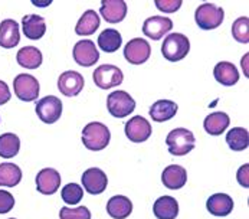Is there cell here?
Returning <instances> with one entry per match:
<instances>
[{
	"label": "cell",
	"instance_id": "cell-1",
	"mask_svg": "<svg viewBox=\"0 0 249 219\" xmlns=\"http://www.w3.org/2000/svg\"><path fill=\"white\" fill-rule=\"evenodd\" d=\"M109 139L111 133L108 127L98 121L87 124L82 130V143L91 151L104 150L109 145Z\"/></svg>",
	"mask_w": 249,
	"mask_h": 219
},
{
	"label": "cell",
	"instance_id": "cell-17",
	"mask_svg": "<svg viewBox=\"0 0 249 219\" xmlns=\"http://www.w3.org/2000/svg\"><path fill=\"white\" fill-rule=\"evenodd\" d=\"M161 181L163 184L167 187V189H172V190H178L181 189L186 181H187V172L183 166L180 164H170L167 166L164 170H163V175H161Z\"/></svg>",
	"mask_w": 249,
	"mask_h": 219
},
{
	"label": "cell",
	"instance_id": "cell-21",
	"mask_svg": "<svg viewBox=\"0 0 249 219\" xmlns=\"http://www.w3.org/2000/svg\"><path fill=\"white\" fill-rule=\"evenodd\" d=\"M153 212L157 219H176L178 215V203L173 196H161L154 202Z\"/></svg>",
	"mask_w": 249,
	"mask_h": 219
},
{
	"label": "cell",
	"instance_id": "cell-4",
	"mask_svg": "<svg viewBox=\"0 0 249 219\" xmlns=\"http://www.w3.org/2000/svg\"><path fill=\"white\" fill-rule=\"evenodd\" d=\"M166 145L169 147L170 154L184 156L195 148L196 139L193 133L187 128H175L169 133L166 139Z\"/></svg>",
	"mask_w": 249,
	"mask_h": 219
},
{
	"label": "cell",
	"instance_id": "cell-14",
	"mask_svg": "<svg viewBox=\"0 0 249 219\" xmlns=\"http://www.w3.org/2000/svg\"><path fill=\"white\" fill-rule=\"evenodd\" d=\"M61 184V175L58 170L46 167L36 175V189L42 195H53L58 192Z\"/></svg>",
	"mask_w": 249,
	"mask_h": 219
},
{
	"label": "cell",
	"instance_id": "cell-26",
	"mask_svg": "<svg viewBox=\"0 0 249 219\" xmlns=\"http://www.w3.org/2000/svg\"><path fill=\"white\" fill-rule=\"evenodd\" d=\"M100 28V16L94 10H87L75 26V34L79 36H89Z\"/></svg>",
	"mask_w": 249,
	"mask_h": 219
},
{
	"label": "cell",
	"instance_id": "cell-11",
	"mask_svg": "<svg viewBox=\"0 0 249 219\" xmlns=\"http://www.w3.org/2000/svg\"><path fill=\"white\" fill-rule=\"evenodd\" d=\"M151 131L153 130H151L148 120H145L142 115H136L125 123V136L133 143H142L148 140L151 136Z\"/></svg>",
	"mask_w": 249,
	"mask_h": 219
},
{
	"label": "cell",
	"instance_id": "cell-22",
	"mask_svg": "<svg viewBox=\"0 0 249 219\" xmlns=\"http://www.w3.org/2000/svg\"><path fill=\"white\" fill-rule=\"evenodd\" d=\"M213 76L219 84L232 87L239 81V71L236 70V67L232 62L222 61V62L216 64L213 70Z\"/></svg>",
	"mask_w": 249,
	"mask_h": 219
},
{
	"label": "cell",
	"instance_id": "cell-2",
	"mask_svg": "<svg viewBox=\"0 0 249 219\" xmlns=\"http://www.w3.org/2000/svg\"><path fill=\"white\" fill-rule=\"evenodd\" d=\"M225 12L214 3H203L195 12V20L197 26L203 31H212L222 25Z\"/></svg>",
	"mask_w": 249,
	"mask_h": 219
},
{
	"label": "cell",
	"instance_id": "cell-33",
	"mask_svg": "<svg viewBox=\"0 0 249 219\" xmlns=\"http://www.w3.org/2000/svg\"><path fill=\"white\" fill-rule=\"evenodd\" d=\"M61 196H62V199H64L65 203H68V205H76L84 198V190L76 183H68L67 186H64V189L61 192Z\"/></svg>",
	"mask_w": 249,
	"mask_h": 219
},
{
	"label": "cell",
	"instance_id": "cell-24",
	"mask_svg": "<svg viewBox=\"0 0 249 219\" xmlns=\"http://www.w3.org/2000/svg\"><path fill=\"white\" fill-rule=\"evenodd\" d=\"M178 104L170 101V100H159L156 101L151 109H150V115L156 123H163L172 120L176 112H178Z\"/></svg>",
	"mask_w": 249,
	"mask_h": 219
},
{
	"label": "cell",
	"instance_id": "cell-19",
	"mask_svg": "<svg viewBox=\"0 0 249 219\" xmlns=\"http://www.w3.org/2000/svg\"><path fill=\"white\" fill-rule=\"evenodd\" d=\"M20 42L19 25L13 19H6L0 23V46L4 49H10L18 46Z\"/></svg>",
	"mask_w": 249,
	"mask_h": 219
},
{
	"label": "cell",
	"instance_id": "cell-13",
	"mask_svg": "<svg viewBox=\"0 0 249 219\" xmlns=\"http://www.w3.org/2000/svg\"><path fill=\"white\" fill-rule=\"evenodd\" d=\"M173 28V22L169 18L163 16H151L142 23V34L153 40H159L169 34Z\"/></svg>",
	"mask_w": 249,
	"mask_h": 219
},
{
	"label": "cell",
	"instance_id": "cell-34",
	"mask_svg": "<svg viewBox=\"0 0 249 219\" xmlns=\"http://www.w3.org/2000/svg\"><path fill=\"white\" fill-rule=\"evenodd\" d=\"M59 218L61 219H91V212L85 206H78V208H61L59 211Z\"/></svg>",
	"mask_w": 249,
	"mask_h": 219
},
{
	"label": "cell",
	"instance_id": "cell-15",
	"mask_svg": "<svg viewBox=\"0 0 249 219\" xmlns=\"http://www.w3.org/2000/svg\"><path fill=\"white\" fill-rule=\"evenodd\" d=\"M84 76L76 71H67L61 73L58 79L59 91L67 97H76L84 88Z\"/></svg>",
	"mask_w": 249,
	"mask_h": 219
},
{
	"label": "cell",
	"instance_id": "cell-28",
	"mask_svg": "<svg viewBox=\"0 0 249 219\" xmlns=\"http://www.w3.org/2000/svg\"><path fill=\"white\" fill-rule=\"evenodd\" d=\"M22 181V170L15 163L0 164V186L15 187Z\"/></svg>",
	"mask_w": 249,
	"mask_h": 219
},
{
	"label": "cell",
	"instance_id": "cell-9",
	"mask_svg": "<svg viewBox=\"0 0 249 219\" xmlns=\"http://www.w3.org/2000/svg\"><path fill=\"white\" fill-rule=\"evenodd\" d=\"M150 55H151V46L142 37L131 39L124 48V58L133 65H142L147 62Z\"/></svg>",
	"mask_w": 249,
	"mask_h": 219
},
{
	"label": "cell",
	"instance_id": "cell-32",
	"mask_svg": "<svg viewBox=\"0 0 249 219\" xmlns=\"http://www.w3.org/2000/svg\"><path fill=\"white\" fill-rule=\"evenodd\" d=\"M232 36L235 40L241 43H248L249 42V19L247 16H242L236 19L232 25Z\"/></svg>",
	"mask_w": 249,
	"mask_h": 219
},
{
	"label": "cell",
	"instance_id": "cell-16",
	"mask_svg": "<svg viewBox=\"0 0 249 219\" xmlns=\"http://www.w3.org/2000/svg\"><path fill=\"white\" fill-rule=\"evenodd\" d=\"M101 16L108 23H120L127 15V4L124 0H103L101 3Z\"/></svg>",
	"mask_w": 249,
	"mask_h": 219
},
{
	"label": "cell",
	"instance_id": "cell-29",
	"mask_svg": "<svg viewBox=\"0 0 249 219\" xmlns=\"http://www.w3.org/2000/svg\"><path fill=\"white\" fill-rule=\"evenodd\" d=\"M121 43H123V36L115 29H106L98 36V46L107 54L117 52L120 49Z\"/></svg>",
	"mask_w": 249,
	"mask_h": 219
},
{
	"label": "cell",
	"instance_id": "cell-12",
	"mask_svg": "<svg viewBox=\"0 0 249 219\" xmlns=\"http://www.w3.org/2000/svg\"><path fill=\"white\" fill-rule=\"evenodd\" d=\"M82 186L89 195H100L103 193L108 186L107 175L98 169V167H91L82 173Z\"/></svg>",
	"mask_w": 249,
	"mask_h": 219
},
{
	"label": "cell",
	"instance_id": "cell-39",
	"mask_svg": "<svg viewBox=\"0 0 249 219\" xmlns=\"http://www.w3.org/2000/svg\"><path fill=\"white\" fill-rule=\"evenodd\" d=\"M32 3H34L35 6H48V4H51L52 1H51V0H46V1H43V3H40V1H36V0H34Z\"/></svg>",
	"mask_w": 249,
	"mask_h": 219
},
{
	"label": "cell",
	"instance_id": "cell-37",
	"mask_svg": "<svg viewBox=\"0 0 249 219\" xmlns=\"http://www.w3.org/2000/svg\"><path fill=\"white\" fill-rule=\"evenodd\" d=\"M248 169H249V164H244V166H241V167H239V170H238V175H236V178H238V182L241 183L244 187H248L249 186Z\"/></svg>",
	"mask_w": 249,
	"mask_h": 219
},
{
	"label": "cell",
	"instance_id": "cell-25",
	"mask_svg": "<svg viewBox=\"0 0 249 219\" xmlns=\"http://www.w3.org/2000/svg\"><path fill=\"white\" fill-rule=\"evenodd\" d=\"M229 115L226 112L217 111V112H212L205 118L203 127L206 130L208 134L211 136H220L228 127H229Z\"/></svg>",
	"mask_w": 249,
	"mask_h": 219
},
{
	"label": "cell",
	"instance_id": "cell-23",
	"mask_svg": "<svg viewBox=\"0 0 249 219\" xmlns=\"http://www.w3.org/2000/svg\"><path fill=\"white\" fill-rule=\"evenodd\" d=\"M22 28L25 36L29 39L37 40L45 35L46 32V23L45 19L39 15H26L22 19Z\"/></svg>",
	"mask_w": 249,
	"mask_h": 219
},
{
	"label": "cell",
	"instance_id": "cell-10",
	"mask_svg": "<svg viewBox=\"0 0 249 219\" xmlns=\"http://www.w3.org/2000/svg\"><path fill=\"white\" fill-rule=\"evenodd\" d=\"M73 59L81 67H92L100 59V52L92 40L84 39L73 46Z\"/></svg>",
	"mask_w": 249,
	"mask_h": 219
},
{
	"label": "cell",
	"instance_id": "cell-3",
	"mask_svg": "<svg viewBox=\"0 0 249 219\" xmlns=\"http://www.w3.org/2000/svg\"><path fill=\"white\" fill-rule=\"evenodd\" d=\"M190 51V42L183 34H172L167 35L161 45L163 56L170 62H178L186 58Z\"/></svg>",
	"mask_w": 249,
	"mask_h": 219
},
{
	"label": "cell",
	"instance_id": "cell-6",
	"mask_svg": "<svg viewBox=\"0 0 249 219\" xmlns=\"http://www.w3.org/2000/svg\"><path fill=\"white\" fill-rule=\"evenodd\" d=\"M39 81L34 75L20 73L13 81V91L16 97L22 101H36V98L39 97Z\"/></svg>",
	"mask_w": 249,
	"mask_h": 219
},
{
	"label": "cell",
	"instance_id": "cell-20",
	"mask_svg": "<svg viewBox=\"0 0 249 219\" xmlns=\"http://www.w3.org/2000/svg\"><path fill=\"white\" fill-rule=\"evenodd\" d=\"M108 215L112 219H125L133 212V203L127 196H112L107 203Z\"/></svg>",
	"mask_w": 249,
	"mask_h": 219
},
{
	"label": "cell",
	"instance_id": "cell-27",
	"mask_svg": "<svg viewBox=\"0 0 249 219\" xmlns=\"http://www.w3.org/2000/svg\"><path fill=\"white\" fill-rule=\"evenodd\" d=\"M18 64L26 70H36L42 65V52L35 46H25L16 55Z\"/></svg>",
	"mask_w": 249,
	"mask_h": 219
},
{
	"label": "cell",
	"instance_id": "cell-8",
	"mask_svg": "<svg viewBox=\"0 0 249 219\" xmlns=\"http://www.w3.org/2000/svg\"><path fill=\"white\" fill-rule=\"evenodd\" d=\"M92 78H94V82L97 87H100L103 90H109V88H114V87L123 84L124 75L118 67L104 64L94 71Z\"/></svg>",
	"mask_w": 249,
	"mask_h": 219
},
{
	"label": "cell",
	"instance_id": "cell-40",
	"mask_svg": "<svg viewBox=\"0 0 249 219\" xmlns=\"http://www.w3.org/2000/svg\"><path fill=\"white\" fill-rule=\"evenodd\" d=\"M247 59H248V54H247V55L244 56V59H242V67L245 68V75L248 76V71H247Z\"/></svg>",
	"mask_w": 249,
	"mask_h": 219
},
{
	"label": "cell",
	"instance_id": "cell-18",
	"mask_svg": "<svg viewBox=\"0 0 249 219\" xmlns=\"http://www.w3.org/2000/svg\"><path fill=\"white\" fill-rule=\"evenodd\" d=\"M206 209L213 217H228L233 209V201L226 193H214L208 199Z\"/></svg>",
	"mask_w": 249,
	"mask_h": 219
},
{
	"label": "cell",
	"instance_id": "cell-41",
	"mask_svg": "<svg viewBox=\"0 0 249 219\" xmlns=\"http://www.w3.org/2000/svg\"><path fill=\"white\" fill-rule=\"evenodd\" d=\"M9 219H15V218H9Z\"/></svg>",
	"mask_w": 249,
	"mask_h": 219
},
{
	"label": "cell",
	"instance_id": "cell-36",
	"mask_svg": "<svg viewBox=\"0 0 249 219\" xmlns=\"http://www.w3.org/2000/svg\"><path fill=\"white\" fill-rule=\"evenodd\" d=\"M13 206H15V198L6 190H0V214L10 212Z\"/></svg>",
	"mask_w": 249,
	"mask_h": 219
},
{
	"label": "cell",
	"instance_id": "cell-31",
	"mask_svg": "<svg viewBox=\"0 0 249 219\" xmlns=\"http://www.w3.org/2000/svg\"><path fill=\"white\" fill-rule=\"evenodd\" d=\"M20 139L13 133H4L0 136V157L12 159L19 153Z\"/></svg>",
	"mask_w": 249,
	"mask_h": 219
},
{
	"label": "cell",
	"instance_id": "cell-5",
	"mask_svg": "<svg viewBox=\"0 0 249 219\" xmlns=\"http://www.w3.org/2000/svg\"><path fill=\"white\" fill-rule=\"evenodd\" d=\"M107 109L115 118H124L136 110V101L125 91L111 92L107 98Z\"/></svg>",
	"mask_w": 249,
	"mask_h": 219
},
{
	"label": "cell",
	"instance_id": "cell-35",
	"mask_svg": "<svg viewBox=\"0 0 249 219\" xmlns=\"http://www.w3.org/2000/svg\"><path fill=\"white\" fill-rule=\"evenodd\" d=\"M181 0H156L154 4L160 12L166 13H175L181 7Z\"/></svg>",
	"mask_w": 249,
	"mask_h": 219
},
{
	"label": "cell",
	"instance_id": "cell-7",
	"mask_svg": "<svg viewBox=\"0 0 249 219\" xmlns=\"http://www.w3.org/2000/svg\"><path fill=\"white\" fill-rule=\"evenodd\" d=\"M36 114L40 121L53 124L62 115V101L55 95H46L36 103Z\"/></svg>",
	"mask_w": 249,
	"mask_h": 219
},
{
	"label": "cell",
	"instance_id": "cell-30",
	"mask_svg": "<svg viewBox=\"0 0 249 219\" xmlns=\"http://www.w3.org/2000/svg\"><path fill=\"white\" fill-rule=\"evenodd\" d=\"M226 143L231 147V150H235V151L247 150L249 145L248 130L244 127H233L226 134Z\"/></svg>",
	"mask_w": 249,
	"mask_h": 219
},
{
	"label": "cell",
	"instance_id": "cell-38",
	"mask_svg": "<svg viewBox=\"0 0 249 219\" xmlns=\"http://www.w3.org/2000/svg\"><path fill=\"white\" fill-rule=\"evenodd\" d=\"M10 97H12V94H10V90H9L7 84L0 79V106L6 104L10 100Z\"/></svg>",
	"mask_w": 249,
	"mask_h": 219
}]
</instances>
